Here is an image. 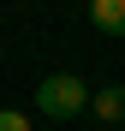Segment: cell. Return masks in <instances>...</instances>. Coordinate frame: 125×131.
<instances>
[{
	"label": "cell",
	"instance_id": "cell-2",
	"mask_svg": "<svg viewBox=\"0 0 125 131\" xmlns=\"http://www.w3.org/2000/svg\"><path fill=\"white\" fill-rule=\"evenodd\" d=\"M89 24L101 36H125V0H89Z\"/></svg>",
	"mask_w": 125,
	"mask_h": 131
},
{
	"label": "cell",
	"instance_id": "cell-3",
	"mask_svg": "<svg viewBox=\"0 0 125 131\" xmlns=\"http://www.w3.org/2000/svg\"><path fill=\"white\" fill-rule=\"evenodd\" d=\"M89 107H95V119H125V83L95 90V95H89Z\"/></svg>",
	"mask_w": 125,
	"mask_h": 131
},
{
	"label": "cell",
	"instance_id": "cell-4",
	"mask_svg": "<svg viewBox=\"0 0 125 131\" xmlns=\"http://www.w3.org/2000/svg\"><path fill=\"white\" fill-rule=\"evenodd\" d=\"M0 131H30V113H18V107H0Z\"/></svg>",
	"mask_w": 125,
	"mask_h": 131
},
{
	"label": "cell",
	"instance_id": "cell-1",
	"mask_svg": "<svg viewBox=\"0 0 125 131\" xmlns=\"http://www.w3.org/2000/svg\"><path fill=\"white\" fill-rule=\"evenodd\" d=\"M89 83H83L77 72H48L36 83V113H48V119H77V113H89Z\"/></svg>",
	"mask_w": 125,
	"mask_h": 131
}]
</instances>
